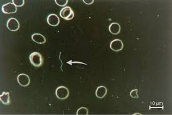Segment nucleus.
<instances>
[{"label": "nucleus", "mask_w": 172, "mask_h": 115, "mask_svg": "<svg viewBox=\"0 0 172 115\" xmlns=\"http://www.w3.org/2000/svg\"><path fill=\"white\" fill-rule=\"evenodd\" d=\"M29 59L31 64L34 65V67H37V68L41 67L43 62V60L41 55L37 52L31 53L29 55Z\"/></svg>", "instance_id": "1"}, {"label": "nucleus", "mask_w": 172, "mask_h": 115, "mask_svg": "<svg viewBox=\"0 0 172 115\" xmlns=\"http://www.w3.org/2000/svg\"><path fill=\"white\" fill-rule=\"evenodd\" d=\"M61 18L66 20H70L74 17V13L72 8L69 6H65L61 9L60 13Z\"/></svg>", "instance_id": "2"}, {"label": "nucleus", "mask_w": 172, "mask_h": 115, "mask_svg": "<svg viewBox=\"0 0 172 115\" xmlns=\"http://www.w3.org/2000/svg\"><path fill=\"white\" fill-rule=\"evenodd\" d=\"M56 96L59 100H65L69 96V90L64 86H60L56 90Z\"/></svg>", "instance_id": "3"}, {"label": "nucleus", "mask_w": 172, "mask_h": 115, "mask_svg": "<svg viewBox=\"0 0 172 115\" xmlns=\"http://www.w3.org/2000/svg\"><path fill=\"white\" fill-rule=\"evenodd\" d=\"M6 26L9 30L12 31H15L19 29L20 23L16 18H11L8 20Z\"/></svg>", "instance_id": "4"}, {"label": "nucleus", "mask_w": 172, "mask_h": 115, "mask_svg": "<svg viewBox=\"0 0 172 115\" xmlns=\"http://www.w3.org/2000/svg\"><path fill=\"white\" fill-rule=\"evenodd\" d=\"M17 80H18L20 85L23 87L28 86L30 83V79L28 75L25 74H20L17 77Z\"/></svg>", "instance_id": "5"}, {"label": "nucleus", "mask_w": 172, "mask_h": 115, "mask_svg": "<svg viewBox=\"0 0 172 115\" xmlns=\"http://www.w3.org/2000/svg\"><path fill=\"white\" fill-rule=\"evenodd\" d=\"M110 48L112 51L118 52L122 51L123 48V43L121 40L115 39L110 43Z\"/></svg>", "instance_id": "6"}, {"label": "nucleus", "mask_w": 172, "mask_h": 115, "mask_svg": "<svg viewBox=\"0 0 172 115\" xmlns=\"http://www.w3.org/2000/svg\"><path fill=\"white\" fill-rule=\"evenodd\" d=\"M17 11V7L13 3H8L2 6V11L6 14L14 13Z\"/></svg>", "instance_id": "7"}, {"label": "nucleus", "mask_w": 172, "mask_h": 115, "mask_svg": "<svg viewBox=\"0 0 172 115\" xmlns=\"http://www.w3.org/2000/svg\"><path fill=\"white\" fill-rule=\"evenodd\" d=\"M47 22L51 26L57 27L60 23V18L55 14H50L47 17Z\"/></svg>", "instance_id": "8"}, {"label": "nucleus", "mask_w": 172, "mask_h": 115, "mask_svg": "<svg viewBox=\"0 0 172 115\" xmlns=\"http://www.w3.org/2000/svg\"><path fill=\"white\" fill-rule=\"evenodd\" d=\"M31 39L35 43L39 44H43L46 42V38L40 34H34L31 35Z\"/></svg>", "instance_id": "9"}, {"label": "nucleus", "mask_w": 172, "mask_h": 115, "mask_svg": "<svg viewBox=\"0 0 172 115\" xmlns=\"http://www.w3.org/2000/svg\"><path fill=\"white\" fill-rule=\"evenodd\" d=\"M109 30L112 34L117 35L120 32V30H121V27H120L119 23L113 22L109 26Z\"/></svg>", "instance_id": "10"}, {"label": "nucleus", "mask_w": 172, "mask_h": 115, "mask_svg": "<svg viewBox=\"0 0 172 115\" xmlns=\"http://www.w3.org/2000/svg\"><path fill=\"white\" fill-rule=\"evenodd\" d=\"M107 93V89L105 86H99L96 91V96L98 98L102 99L104 97Z\"/></svg>", "instance_id": "11"}, {"label": "nucleus", "mask_w": 172, "mask_h": 115, "mask_svg": "<svg viewBox=\"0 0 172 115\" xmlns=\"http://www.w3.org/2000/svg\"><path fill=\"white\" fill-rule=\"evenodd\" d=\"M0 100L4 105H9L10 103V94L8 92H3L0 96Z\"/></svg>", "instance_id": "12"}, {"label": "nucleus", "mask_w": 172, "mask_h": 115, "mask_svg": "<svg viewBox=\"0 0 172 115\" xmlns=\"http://www.w3.org/2000/svg\"><path fill=\"white\" fill-rule=\"evenodd\" d=\"M88 114V110L87 108H85V107H81V108H79L76 111L77 115H81V114L87 115Z\"/></svg>", "instance_id": "13"}, {"label": "nucleus", "mask_w": 172, "mask_h": 115, "mask_svg": "<svg viewBox=\"0 0 172 115\" xmlns=\"http://www.w3.org/2000/svg\"><path fill=\"white\" fill-rule=\"evenodd\" d=\"M12 2L16 7H22L25 4L24 0H13Z\"/></svg>", "instance_id": "14"}, {"label": "nucleus", "mask_w": 172, "mask_h": 115, "mask_svg": "<svg viewBox=\"0 0 172 115\" xmlns=\"http://www.w3.org/2000/svg\"><path fill=\"white\" fill-rule=\"evenodd\" d=\"M55 2L57 3V5H58L60 6H64L68 3V0H55Z\"/></svg>", "instance_id": "15"}, {"label": "nucleus", "mask_w": 172, "mask_h": 115, "mask_svg": "<svg viewBox=\"0 0 172 115\" xmlns=\"http://www.w3.org/2000/svg\"><path fill=\"white\" fill-rule=\"evenodd\" d=\"M130 96L133 98H139L138 94V89H133L130 92Z\"/></svg>", "instance_id": "16"}, {"label": "nucleus", "mask_w": 172, "mask_h": 115, "mask_svg": "<svg viewBox=\"0 0 172 115\" xmlns=\"http://www.w3.org/2000/svg\"><path fill=\"white\" fill-rule=\"evenodd\" d=\"M83 2L87 5H91L94 3V0H83Z\"/></svg>", "instance_id": "17"}, {"label": "nucleus", "mask_w": 172, "mask_h": 115, "mask_svg": "<svg viewBox=\"0 0 172 115\" xmlns=\"http://www.w3.org/2000/svg\"><path fill=\"white\" fill-rule=\"evenodd\" d=\"M134 114H135H135H140V115H141V114H140V113H135Z\"/></svg>", "instance_id": "18"}]
</instances>
